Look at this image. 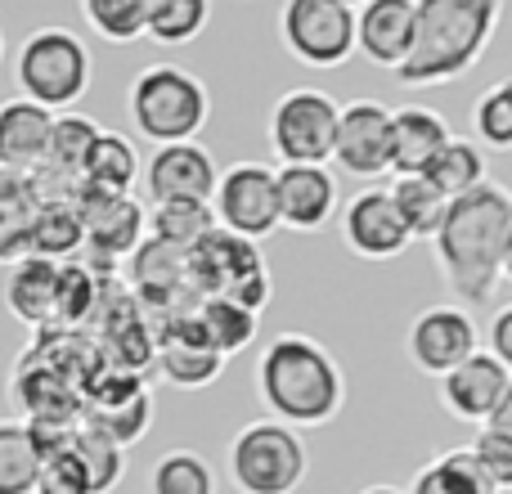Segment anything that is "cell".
I'll use <instances>...</instances> for the list:
<instances>
[{
  "mask_svg": "<svg viewBox=\"0 0 512 494\" xmlns=\"http://www.w3.org/2000/svg\"><path fill=\"white\" fill-rule=\"evenodd\" d=\"M279 36L310 68H342L355 54V5L346 0H288Z\"/></svg>",
  "mask_w": 512,
  "mask_h": 494,
  "instance_id": "cell-9",
  "label": "cell"
},
{
  "mask_svg": "<svg viewBox=\"0 0 512 494\" xmlns=\"http://www.w3.org/2000/svg\"><path fill=\"white\" fill-rule=\"evenodd\" d=\"M81 18L90 32L104 36L113 45H131L144 36V18H149V0H86Z\"/></svg>",
  "mask_w": 512,
  "mask_h": 494,
  "instance_id": "cell-37",
  "label": "cell"
},
{
  "mask_svg": "<svg viewBox=\"0 0 512 494\" xmlns=\"http://www.w3.org/2000/svg\"><path fill=\"white\" fill-rule=\"evenodd\" d=\"M472 131H477V149L481 153H512V77L495 81L486 95L472 108Z\"/></svg>",
  "mask_w": 512,
  "mask_h": 494,
  "instance_id": "cell-36",
  "label": "cell"
},
{
  "mask_svg": "<svg viewBox=\"0 0 512 494\" xmlns=\"http://www.w3.org/2000/svg\"><path fill=\"white\" fill-rule=\"evenodd\" d=\"M342 239L364 261H391V256H400L414 243L387 189H360L342 207Z\"/></svg>",
  "mask_w": 512,
  "mask_h": 494,
  "instance_id": "cell-16",
  "label": "cell"
},
{
  "mask_svg": "<svg viewBox=\"0 0 512 494\" xmlns=\"http://www.w3.org/2000/svg\"><path fill=\"white\" fill-rule=\"evenodd\" d=\"M153 423V396L144 387V378L117 369H99L81 391V427L104 441H113L117 450L135 445Z\"/></svg>",
  "mask_w": 512,
  "mask_h": 494,
  "instance_id": "cell-10",
  "label": "cell"
},
{
  "mask_svg": "<svg viewBox=\"0 0 512 494\" xmlns=\"http://www.w3.org/2000/svg\"><path fill=\"white\" fill-rule=\"evenodd\" d=\"M194 319H198V328H203L207 346H212L221 360L248 351L256 342V328H261V319H256L252 310L234 306V301H225V297H198Z\"/></svg>",
  "mask_w": 512,
  "mask_h": 494,
  "instance_id": "cell-28",
  "label": "cell"
},
{
  "mask_svg": "<svg viewBox=\"0 0 512 494\" xmlns=\"http://www.w3.org/2000/svg\"><path fill=\"white\" fill-rule=\"evenodd\" d=\"M450 135L454 131L445 126V117L432 113V108H396L391 113V171L396 176H423L427 162L445 149Z\"/></svg>",
  "mask_w": 512,
  "mask_h": 494,
  "instance_id": "cell-22",
  "label": "cell"
},
{
  "mask_svg": "<svg viewBox=\"0 0 512 494\" xmlns=\"http://www.w3.org/2000/svg\"><path fill=\"white\" fill-rule=\"evenodd\" d=\"M499 0H418L414 45L396 68L400 86H445L477 68L495 36Z\"/></svg>",
  "mask_w": 512,
  "mask_h": 494,
  "instance_id": "cell-3",
  "label": "cell"
},
{
  "mask_svg": "<svg viewBox=\"0 0 512 494\" xmlns=\"http://www.w3.org/2000/svg\"><path fill=\"white\" fill-rule=\"evenodd\" d=\"M140 180V153L126 135L99 131V140L90 144L86 167H81V189L104 198H131V185Z\"/></svg>",
  "mask_w": 512,
  "mask_h": 494,
  "instance_id": "cell-24",
  "label": "cell"
},
{
  "mask_svg": "<svg viewBox=\"0 0 512 494\" xmlns=\"http://www.w3.org/2000/svg\"><path fill=\"white\" fill-rule=\"evenodd\" d=\"M423 176L441 189L445 203H454V198H463V194H472V189L486 185L490 171H486V153H481L477 144L463 140V135H450V140H445V149L427 162Z\"/></svg>",
  "mask_w": 512,
  "mask_h": 494,
  "instance_id": "cell-27",
  "label": "cell"
},
{
  "mask_svg": "<svg viewBox=\"0 0 512 494\" xmlns=\"http://www.w3.org/2000/svg\"><path fill=\"white\" fill-rule=\"evenodd\" d=\"M149 239L176 247V252H189L216 230L212 203H158L149 216Z\"/></svg>",
  "mask_w": 512,
  "mask_h": 494,
  "instance_id": "cell-33",
  "label": "cell"
},
{
  "mask_svg": "<svg viewBox=\"0 0 512 494\" xmlns=\"http://www.w3.org/2000/svg\"><path fill=\"white\" fill-rule=\"evenodd\" d=\"M472 454L481 459V468H486V477L495 481L499 494L512 490V441H504V436H490V432H477Z\"/></svg>",
  "mask_w": 512,
  "mask_h": 494,
  "instance_id": "cell-41",
  "label": "cell"
},
{
  "mask_svg": "<svg viewBox=\"0 0 512 494\" xmlns=\"http://www.w3.org/2000/svg\"><path fill=\"white\" fill-rule=\"evenodd\" d=\"M490 355L512 373V306H504L490 319Z\"/></svg>",
  "mask_w": 512,
  "mask_h": 494,
  "instance_id": "cell-42",
  "label": "cell"
},
{
  "mask_svg": "<svg viewBox=\"0 0 512 494\" xmlns=\"http://www.w3.org/2000/svg\"><path fill=\"white\" fill-rule=\"evenodd\" d=\"M481 432H490V436H504V441H512V378H508L504 396H499L495 414L486 418V427H481Z\"/></svg>",
  "mask_w": 512,
  "mask_h": 494,
  "instance_id": "cell-43",
  "label": "cell"
},
{
  "mask_svg": "<svg viewBox=\"0 0 512 494\" xmlns=\"http://www.w3.org/2000/svg\"><path fill=\"white\" fill-rule=\"evenodd\" d=\"M360 494H405V490H396V486H369V490H360Z\"/></svg>",
  "mask_w": 512,
  "mask_h": 494,
  "instance_id": "cell-45",
  "label": "cell"
},
{
  "mask_svg": "<svg viewBox=\"0 0 512 494\" xmlns=\"http://www.w3.org/2000/svg\"><path fill=\"white\" fill-rule=\"evenodd\" d=\"M36 212H41V198L32 180L0 167V265H18L27 256Z\"/></svg>",
  "mask_w": 512,
  "mask_h": 494,
  "instance_id": "cell-26",
  "label": "cell"
},
{
  "mask_svg": "<svg viewBox=\"0 0 512 494\" xmlns=\"http://www.w3.org/2000/svg\"><path fill=\"white\" fill-rule=\"evenodd\" d=\"M77 216H81V252L95 256H131L140 247L144 234V207L135 198H104V194H86L81 189L77 198Z\"/></svg>",
  "mask_w": 512,
  "mask_h": 494,
  "instance_id": "cell-17",
  "label": "cell"
},
{
  "mask_svg": "<svg viewBox=\"0 0 512 494\" xmlns=\"http://www.w3.org/2000/svg\"><path fill=\"white\" fill-rule=\"evenodd\" d=\"M32 494H90L86 486V472H81L77 454L68 450H54L41 459V468H36V490Z\"/></svg>",
  "mask_w": 512,
  "mask_h": 494,
  "instance_id": "cell-40",
  "label": "cell"
},
{
  "mask_svg": "<svg viewBox=\"0 0 512 494\" xmlns=\"http://www.w3.org/2000/svg\"><path fill=\"white\" fill-rule=\"evenodd\" d=\"M418 0H369L355 9V50L369 63L396 72L414 45Z\"/></svg>",
  "mask_w": 512,
  "mask_h": 494,
  "instance_id": "cell-18",
  "label": "cell"
},
{
  "mask_svg": "<svg viewBox=\"0 0 512 494\" xmlns=\"http://www.w3.org/2000/svg\"><path fill=\"white\" fill-rule=\"evenodd\" d=\"M95 77V59H90L86 41L68 27H36L14 59L18 99L45 108V113H68L81 104Z\"/></svg>",
  "mask_w": 512,
  "mask_h": 494,
  "instance_id": "cell-5",
  "label": "cell"
},
{
  "mask_svg": "<svg viewBox=\"0 0 512 494\" xmlns=\"http://www.w3.org/2000/svg\"><path fill=\"white\" fill-rule=\"evenodd\" d=\"M5 306L36 333H54L59 328V265L41 256H23L18 265H9Z\"/></svg>",
  "mask_w": 512,
  "mask_h": 494,
  "instance_id": "cell-21",
  "label": "cell"
},
{
  "mask_svg": "<svg viewBox=\"0 0 512 494\" xmlns=\"http://www.w3.org/2000/svg\"><path fill=\"white\" fill-rule=\"evenodd\" d=\"M50 122L54 113L27 104V99H5L0 104V167L32 176L45 162V140H50Z\"/></svg>",
  "mask_w": 512,
  "mask_h": 494,
  "instance_id": "cell-23",
  "label": "cell"
},
{
  "mask_svg": "<svg viewBox=\"0 0 512 494\" xmlns=\"http://www.w3.org/2000/svg\"><path fill=\"white\" fill-rule=\"evenodd\" d=\"M256 396L283 427H324L346 405L337 360L306 333H279L256 360Z\"/></svg>",
  "mask_w": 512,
  "mask_h": 494,
  "instance_id": "cell-2",
  "label": "cell"
},
{
  "mask_svg": "<svg viewBox=\"0 0 512 494\" xmlns=\"http://www.w3.org/2000/svg\"><path fill=\"white\" fill-rule=\"evenodd\" d=\"M81 216L77 203H41L32 225V243H27V256H41V261H72L81 252Z\"/></svg>",
  "mask_w": 512,
  "mask_h": 494,
  "instance_id": "cell-31",
  "label": "cell"
},
{
  "mask_svg": "<svg viewBox=\"0 0 512 494\" xmlns=\"http://www.w3.org/2000/svg\"><path fill=\"white\" fill-rule=\"evenodd\" d=\"M333 162L346 176L378 180L391 171V108L378 99H351L337 113Z\"/></svg>",
  "mask_w": 512,
  "mask_h": 494,
  "instance_id": "cell-12",
  "label": "cell"
},
{
  "mask_svg": "<svg viewBox=\"0 0 512 494\" xmlns=\"http://www.w3.org/2000/svg\"><path fill=\"white\" fill-rule=\"evenodd\" d=\"M477 342H481L477 319L463 306H427L423 315L414 319V328H409L405 351L418 373L445 378V373H454L463 360L477 355Z\"/></svg>",
  "mask_w": 512,
  "mask_h": 494,
  "instance_id": "cell-13",
  "label": "cell"
},
{
  "mask_svg": "<svg viewBox=\"0 0 512 494\" xmlns=\"http://www.w3.org/2000/svg\"><path fill=\"white\" fill-rule=\"evenodd\" d=\"M337 113L342 104L328 90L297 86L279 95V104L270 108V144L283 167H324L333 158Z\"/></svg>",
  "mask_w": 512,
  "mask_h": 494,
  "instance_id": "cell-8",
  "label": "cell"
},
{
  "mask_svg": "<svg viewBox=\"0 0 512 494\" xmlns=\"http://www.w3.org/2000/svg\"><path fill=\"white\" fill-rule=\"evenodd\" d=\"M216 158L203 144H167L153 149L149 167H144V189H149L153 207L158 203H212L216 194Z\"/></svg>",
  "mask_w": 512,
  "mask_h": 494,
  "instance_id": "cell-14",
  "label": "cell"
},
{
  "mask_svg": "<svg viewBox=\"0 0 512 494\" xmlns=\"http://www.w3.org/2000/svg\"><path fill=\"white\" fill-rule=\"evenodd\" d=\"M387 194H391V203H396L400 221H405L409 239H432V234L441 230V216L450 203H445V194L427 176H400Z\"/></svg>",
  "mask_w": 512,
  "mask_h": 494,
  "instance_id": "cell-32",
  "label": "cell"
},
{
  "mask_svg": "<svg viewBox=\"0 0 512 494\" xmlns=\"http://www.w3.org/2000/svg\"><path fill=\"white\" fill-rule=\"evenodd\" d=\"M499 279L512 283V230H508V239H504V256H499Z\"/></svg>",
  "mask_w": 512,
  "mask_h": 494,
  "instance_id": "cell-44",
  "label": "cell"
},
{
  "mask_svg": "<svg viewBox=\"0 0 512 494\" xmlns=\"http://www.w3.org/2000/svg\"><path fill=\"white\" fill-rule=\"evenodd\" d=\"M72 454H77L81 472H86V486L90 494H108L122 481V468H126V450H117L113 441H104V436L86 432V427H77V436H72Z\"/></svg>",
  "mask_w": 512,
  "mask_h": 494,
  "instance_id": "cell-39",
  "label": "cell"
},
{
  "mask_svg": "<svg viewBox=\"0 0 512 494\" xmlns=\"http://www.w3.org/2000/svg\"><path fill=\"white\" fill-rule=\"evenodd\" d=\"M131 283L140 288L144 301H162L167 319H171V301H176L180 292H194L189 288L185 252H176V247H167L158 239H144L131 252Z\"/></svg>",
  "mask_w": 512,
  "mask_h": 494,
  "instance_id": "cell-25",
  "label": "cell"
},
{
  "mask_svg": "<svg viewBox=\"0 0 512 494\" xmlns=\"http://www.w3.org/2000/svg\"><path fill=\"white\" fill-rule=\"evenodd\" d=\"M185 265L194 297H225L234 306L252 310V315H261V306L274 297V279L256 243L234 239L225 230H212L198 247H189Z\"/></svg>",
  "mask_w": 512,
  "mask_h": 494,
  "instance_id": "cell-6",
  "label": "cell"
},
{
  "mask_svg": "<svg viewBox=\"0 0 512 494\" xmlns=\"http://www.w3.org/2000/svg\"><path fill=\"white\" fill-rule=\"evenodd\" d=\"M274 194H279V225L297 234L324 230L337 212V180L328 176V167H279Z\"/></svg>",
  "mask_w": 512,
  "mask_h": 494,
  "instance_id": "cell-19",
  "label": "cell"
},
{
  "mask_svg": "<svg viewBox=\"0 0 512 494\" xmlns=\"http://www.w3.org/2000/svg\"><path fill=\"white\" fill-rule=\"evenodd\" d=\"M126 113H131L135 135H144L158 149L194 144L212 117V95L194 72L176 68V63H153L126 90Z\"/></svg>",
  "mask_w": 512,
  "mask_h": 494,
  "instance_id": "cell-4",
  "label": "cell"
},
{
  "mask_svg": "<svg viewBox=\"0 0 512 494\" xmlns=\"http://www.w3.org/2000/svg\"><path fill=\"white\" fill-rule=\"evenodd\" d=\"M0 59H5V32H0Z\"/></svg>",
  "mask_w": 512,
  "mask_h": 494,
  "instance_id": "cell-46",
  "label": "cell"
},
{
  "mask_svg": "<svg viewBox=\"0 0 512 494\" xmlns=\"http://www.w3.org/2000/svg\"><path fill=\"white\" fill-rule=\"evenodd\" d=\"M153 360H158L162 378H167L171 387H185V391L212 387V382L221 378V369H225V360L207 346L194 310H189V315H171L167 324H162V333L153 337Z\"/></svg>",
  "mask_w": 512,
  "mask_h": 494,
  "instance_id": "cell-15",
  "label": "cell"
},
{
  "mask_svg": "<svg viewBox=\"0 0 512 494\" xmlns=\"http://www.w3.org/2000/svg\"><path fill=\"white\" fill-rule=\"evenodd\" d=\"M216 230L234 234V239H265L279 230V194H274V171L261 162H234L221 171L212 194Z\"/></svg>",
  "mask_w": 512,
  "mask_h": 494,
  "instance_id": "cell-11",
  "label": "cell"
},
{
  "mask_svg": "<svg viewBox=\"0 0 512 494\" xmlns=\"http://www.w3.org/2000/svg\"><path fill=\"white\" fill-rule=\"evenodd\" d=\"M212 18L207 0H149V18H144V36L158 45H189Z\"/></svg>",
  "mask_w": 512,
  "mask_h": 494,
  "instance_id": "cell-34",
  "label": "cell"
},
{
  "mask_svg": "<svg viewBox=\"0 0 512 494\" xmlns=\"http://www.w3.org/2000/svg\"><path fill=\"white\" fill-rule=\"evenodd\" d=\"M149 490L153 494H216V477H212V468H207L203 454L171 450L153 463Z\"/></svg>",
  "mask_w": 512,
  "mask_h": 494,
  "instance_id": "cell-38",
  "label": "cell"
},
{
  "mask_svg": "<svg viewBox=\"0 0 512 494\" xmlns=\"http://www.w3.org/2000/svg\"><path fill=\"white\" fill-rule=\"evenodd\" d=\"M99 140V126L81 113H54L50 122V140H45V162L36 171H50V176L77 180L81 185V167H86L90 144Z\"/></svg>",
  "mask_w": 512,
  "mask_h": 494,
  "instance_id": "cell-29",
  "label": "cell"
},
{
  "mask_svg": "<svg viewBox=\"0 0 512 494\" xmlns=\"http://www.w3.org/2000/svg\"><path fill=\"white\" fill-rule=\"evenodd\" d=\"M310 454L292 427L261 418L230 441V481L239 494H292L306 481Z\"/></svg>",
  "mask_w": 512,
  "mask_h": 494,
  "instance_id": "cell-7",
  "label": "cell"
},
{
  "mask_svg": "<svg viewBox=\"0 0 512 494\" xmlns=\"http://www.w3.org/2000/svg\"><path fill=\"white\" fill-rule=\"evenodd\" d=\"M508 378H512V373L495 360V355L477 351L472 360H463L459 369L441 378V405L450 409L459 423H481V427H486V418L495 414L499 396H504Z\"/></svg>",
  "mask_w": 512,
  "mask_h": 494,
  "instance_id": "cell-20",
  "label": "cell"
},
{
  "mask_svg": "<svg viewBox=\"0 0 512 494\" xmlns=\"http://www.w3.org/2000/svg\"><path fill=\"white\" fill-rule=\"evenodd\" d=\"M409 494H499V490L468 445V450H445L441 459L427 463L414 477V490Z\"/></svg>",
  "mask_w": 512,
  "mask_h": 494,
  "instance_id": "cell-30",
  "label": "cell"
},
{
  "mask_svg": "<svg viewBox=\"0 0 512 494\" xmlns=\"http://www.w3.org/2000/svg\"><path fill=\"white\" fill-rule=\"evenodd\" d=\"M36 468H41V454L27 427L18 418H0V494H32Z\"/></svg>",
  "mask_w": 512,
  "mask_h": 494,
  "instance_id": "cell-35",
  "label": "cell"
},
{
  "mask_svg": "<svg viewBox=\"0 0 512 494\" xmlns=\"http://www.w3.org/2000/svg\"><path fill=\"white\" fill-rule=\"evenodd\" d=\"M512 230V194L495 180L454 198L441 216V230L432 234V252L445 283L459 301L486 306L499 288V256Z\"/></svg>",
  "mask_w": 512,
  "mask_h": 494,
  "instance_id": "cell-1",
  "label": "cell"
}]
</instances>
